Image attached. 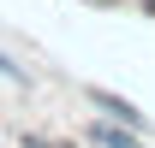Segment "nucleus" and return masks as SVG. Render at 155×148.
<instances>
[{
  "instance_id": "nucleus-1",
  "label": "nucleus",
  "mask_w": 155,
  "mask_h": 148,
  "mask_svg": "<svg viewBox=\"0 0 155 148\" xmlns=\"http://www.w3.org/2000/svg\"><path fill=\"white\" fill-rule=\"evenodd\" d=\"M84 101L101 113V119H114V125H125V130H149V119H143V107H131L125 95H114V89H101V83H90L84 89Z\"/></svg>"
},
{
  "instance_id": "nucleus-2",
  "label": "nucleus",
  "mask_w": 155,
  "mask_h": 148,
  "mask_svg": "<svg viewBox=\"0 0 155 148\" xmlns=\"http://www.w3.org/2000/svg\"><path fill=\"white\" fill-rule=\"evenodd\" d=\"M90 142L96 148H155L143 130H125V125H114V119H96V125H90Z\"/></svg>"
},
{
  "instance_id": "nucleus-3",
  "label": "nucleus",
  "mask_w": 155,
  "mask_h": 148,
  "mask_svg": "<svg viewBox=\"0 0 155 148\" xmlns=\"http://www.w3.org/2000/svg\"><path fill=\"white\" fill-rule=\"evenodd\" d=\"M0 77H6V83H30V71H24L12 54H0Z\"/></svg>"
},
{
  "instance_id": "nucleus-4",
  "label": "nucleus",
  "mask_w": 155,
  "mask_h": 148,
  "mask_svg": "<svg viewBox=\"0 0 155 148\" xmlns=\"http://www.w3.org/2000/svg\"><path fill=\"white\" fill-rule=\"evenodd\" d=\"M24 148H66V142H48V136H36V130H24Z\"/></svg>"
},
{
  "instance_id": "nucleus-5",
  "label": "nucleus",
  "mask_w": 155,
  "mask_h": 148,
  "mask_svg": "<svg viewBox=\"0 0 155 148\" xmlns=\"http://www.w3.org/2000/svg\"><path fill=\"white\" fill-rule=\"evenodd\" d=\"M131 6H137V12H143V18H155V0H131Z\"/></svg>"
}]
</instances>
